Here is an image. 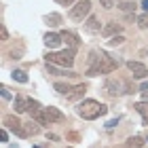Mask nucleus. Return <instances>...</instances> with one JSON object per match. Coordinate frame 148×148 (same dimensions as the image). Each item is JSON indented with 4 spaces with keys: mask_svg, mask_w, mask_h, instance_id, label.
I'll return each instance as SVG.
<instances>
[{
    "mask_svg": "<svg viewBox=\"0 0 148 148\" xmlns=\"http://www.w3.org/2000/svg\"><path fill=\"white\" fill-rule=\"evenodd\" d=\"M121 66L119 59H112L110 55H106L104 51H93L89 55V70H87V74L89 76H97V74H110L114 72Z\"/></svg>",
    "mask_w": 148,
    "mask_h": 148,
    "instance_id": "obj_1",
    "label": "nucleus"
},
{
    "mask_svg": "<svg viewBox=\"0 0 148 148\" xmlns=\"http://www.w3.org/2000/svg\"><path fill=\"white\" fill-rule=\"evenodd\" d=\"M106 110H108V108H106L104 104L95 102V99H85V102H80V106L76 108L78 116H83L85 121H95L99 116H104Z\"/></svg>",
    "mask_w": 148,
    "mask_h": 148,
    "instance_id": "obj_2",
    "label": "nucleus"
},
{
    "mask_svg": "<svg viewBox=\"0 0 148 148\" xmlns=\"http://www.w3.org/2000/svg\"><path fill=\"white\" fill-rule=\"evenodd\" d=\"M47 64H53V66H59V68H70L74 66V49L68 51H59V53H47Z\"/></svg>",
    "mask_w": 148,
    "mask_h": 148,
    "instance_id": "obj_3",
    "label": "nucleus"
},
{
    "mask_svg": "<svg viewBox=\"0 0 148 148\" xmlns=\"http://www.w3.org/2000/svg\"><path fill=\"white\" fill-rule=\"evenodd\" d=\"M2 123L9 127V129L13 131V133H17L19 138H28V131H25V127H23V123L19 121L15 114H6V116L2 119Z\"/></svg>",
    "mask_w": 148,
    "mask_h": 148,
    "instance_id": "obj_4",
    "label": "nucleus"
},
{
    "mask_svg": "<svg viewBox=\"0 0 148 148\" xmlns=\"http://www.w3.org/2000/svg\"><path fill=\"white\" fill-rule=\"evenodd\" d=\"M89 13H91V2H89V0H80L76 6H72L70 19H74V21H83L85 17H89Z\"/></svg>",
    "mask_w": 148,
    "mask_h": 148,
    "instance_id": "obj_5",
    "label": "nucleus"
},
{
    "mask_svg": "<svg viewBox=\"0 0 148 148\" xmlns=\"http://www.w3.org/2000/svg\"><path fill=\"white\" fill-rule=\"evenodd\" d=\"M127 68H129V72L136 78H146L148 76V68H146L142 62H127Z\"/></svg>",
    "mask_w": 148,
    "mask_h": 148,
    "instance_id": "obj_6",
    "label": "nucleus"
},
{
    "mask_svg": "<svg viewBox=\"0 0 148 148\" xmlns=\"http://www.w3.org/2000/svg\"><path fill=\"white\" fill-rule=\"evenodd\" d=\"M45 114H47V119H49V123H64V121H66L64 112L59 108H53V106H47Z\"/></svg>",
    "mask_w": 148,
    "mask_h": 148,
    "instance_id": "obj_7",
    "label": "nucleus"
},
{
    "mask_svg": "<svg viewBox=\"0 0 148 148\" xmlns=\"http://www.w3.org/2000/svg\"><path fill=\"white\" fill-rule=\"evenodd\" d=\"M62 42H64L62 34H55V32H49V34H45V45L49 47V49H57Z\"/></svg>",
    "mask_w": 148,
    "mask_h": 148,
    "instance_id": "obj_8",
    "label": "nucleus"
},
{
    "mask_svg": "<svg viewBox=\"0 0 148 148\" xmlns=\"http://www.w3.org/2000/svg\"><path fill=\"white\" fill-rule=\"evenodd\" d=\"M47 74H53V76H76L70 68L62 70V68H57V66H53V64H47Z\"/></svg>",
    "mask_w": 148,
    "mask_h": 148,
    "instance_id": "obj_9",
    "label": "nucleus"
},
{
    "mask_svg": "<svg viewBox=\"0 0 148 148\" xmlns=\"http://www.w3.org/2000/svg\"><path fill=\"white\" fill-rule=\"evenodd\" d=\"M62 38L66 40V45H70V47H72V49H76V47L80 45V40H78V34H76V32L64 30V32H62Z\"/></svg>",
    "mask_w": 148,
    "mask_h": 148,
    "instance_id": "obj_10",
    "label": "nucleus"
},
{
    "mask_svg": "<svg viewBox=\"0 0 148 148\" xmlns=\"http://www.w3.org/2000/svg\"><path fill=\"white\" fill-rule=\"evenodd\" d=\"M121 30H123V25H121V23H116V21H110L108 25H106V28L102 30L104 32V36H116V34H121Z\"/></svg>",
    "mask_w": 148,
    "mask_h": 148,
    "instance_id": "obj_11",
    "label": "nucleus"
},
{
    "mask_svg": "<svg viewBox=\"0 0 148 148\" xmlns=\"http://www.w3.org/2000/svg\"><path fill=\"white\" fill-rule=\"evenodd\" d=\"M85 28H87V32H91V34H95V32L102 30V28H99V19H97L95 15H89V17H87Z\"/></svg>",
    "mask_w": 148,
    "mask_h": 148,
    "instance_id": "obj_12",
    "label": "nucleus"
},
{
    "mask_svg": "<svg viewBox=\"0 0 148 148\" xmlns=\"http://www.w3.org/2000/svg\"><path fill=\"white\" fill-rule=\"evenodd\" d=\"M121 80H108V83H106V89H108V93L110 95H121V93H125L123 89H121Z\"/></svg>",
    "mask_w": 148,
    "mask_h": 148,
    "instance_id": "obj_13",
    "label": "nucleus"
},
{
    "mask_svg": "<svg viewBox=\"0 0 148 148\" xmlns=\"http://www.w3.org/2000/svg\"><path fill=\"white\" fill-rule=\"evenodd\" d=\"M138 112H140V116H142V121H144V125H148V102H138L136 106H133Z\"/></svg>",
    "mask_w": 148,
    "mask_h": 148,
    "instance_id": "obj_14",
    "label": "nucleus"
},
{
    "mask_svg": "<svg viewBox=\"0 0 148 148\" xmlns=\"http://www.w3.org/2000/svg\"><path fill=\"white\" fill-rule=\"evenodd\" d=\"M28 104H30V99L28 97H15V102H13V106H15V112H25L28 110Z\"/></svg>",
    "mask_w": 148,
    "mask_h": 148,
    "instance_id": "obj_15",
    "label": "nucleus"
},
{
    "mask_svg": "<svg viewBox=\"0 0 148 148\" xmlns=\"http://www.w3.org/2000/svg\"><path fill=\"white\" fill-rule=\"evenodd\" d=\"M85 91H87V87H85V85H76V87H72V91H70L68 99H70V102H74V99L83 97V93H85Z\"/></svg>",
    "mask_w": 148,
    "mask_h": 148,
    "instance_id": "obj_16",
    "label": "nucleus"
},
{
    "mask_svg": "<svg viewBox=\"0 0 148 148\" xmlns=\"http://www.w3.org/2000/svg\"><path fill=\"white\" fill-rule=\"evenodd\" d=\"M125 144H127V148H142V146H144L146 142H144V140L140 138V136H131V138L127 140Z\"/></svg>",
    "mask_w": 148,
    "mask_h": 148,
    "instance_id": "obj_17",
    "label": "nucleus"
},
{
    "mask_svg": "<svg viewBox=\"0 0 148 148\" xmlns=\"http://www.w3.org/2000/svg\"><path fill=\"white\" fill-rule=\"evenodd\" d=\"M45 21L49 23V25H53V28H55V25L62 23V15H57V13H49V15L45 17Z\"/></svg>",
    "mask_w": 148,
    "mask_h": 148,
    "instance_id": "obj_18",
    "label": "nucleus"
},
{
    "mask_svg": "<svg viewBox=\"0 0 148 148\" xmlns=\"http://www.w3.org/2000/svg\"><path fill=\"white\" fill-rule=\"evenodd\" d=\"M25 131H28V136H38V133H40V127L36 125V121H34V123L30 121V123H25Z\"/></svg>",
    "mask_w": 148,
    "mask_h": 148,
    "instance_id": "obj_19",
    "label": "nucleus"
},
{
    "mask_svg": "<svg viewBox=\"0 0 148 148\" xmlns=\"http://www.w3.org/2000/svg\"><path fill=\"white\" fill-rule=\"evenodd\" d=\"M55 91L68 97V95H70V91H72V87H70V85H64V83H55Z\"/></svg>",
    "mask_w": 148,
    "mask_h": 148,
    "instance_id": "obj_20",
    "label": "nucleus"
},
{
    "mask_svg": "<svg viewBox=\"0 0 148 148\" xmlns=\"http://www.w3.org/2000/svg\"><path fill=\"white\" fill-rule=\"evenodd\" d=\"M138 25H140L142 30H148V11H146V13H142V15L138 17Z\"/></svg>",
    "mask_w": 148,
    "mask_h": 148,
    "instance_id": "obj_21",
    "label": "nucleus"
},
{
    "mask_svg": "<svg viewBox=\"0 0 148 148\" xmlns=\"http://www.w3.org/2000/svg\"><path fill=\"white\" fill-rule=\"evenodd\" d=\"M13 78H15L17 83H28V76H25V72H21V70H15V72H13Z\"/></svg>",
    "mask_w": 148,
    "mask_h": 148,
    "instance_id": "obj_22",
    "label": "nucleus"
},
{
    "mask_svg": "<svg viewBox=\"0 0 148 148\" xmlns=\"http://www.w3.org/2000/svg\"><path fill=\"white\" fill-rule=\"evenodd\" d=\"M121 42H125V38L121 36V34H116V36H112V38L108 40V45H110V47H116V45H121Z\"/></svg>",
    "mask_w": 148,
    "mask_h": 148,
    "instance_id": "obj_23",
    "label": "nucleus"
},
{
    "mask_svg": "<svg viewBox=\"0 0 148 148\" xmlns=\"http://www.w3.org/2000/svg\"><path fill=\"white\" fill-rule=\"evenodd\" d=\"M136 6L138 4H133V2H121L119 9H123V11H136Z\"/></svg>",
    "mask_w": 148,
    "mask_h": 148,
    "instance_id": "obj_24",
    "label": "nucleus"
},
{
    "mask_svg": "<svg viewBox=\"0 0 148 148\" xmlns=\"http://www.w3.org/2000/svg\"><path fill=\"white\" fill-rule=\"evenodd\" d=\"M99 4H102L104 9H112V6H114V0H99Z\"/></svg>",
    "mask_w": 148,
    "mask_h": 148,
    "instance_id": "obj_25",
    "label": "nucleus"
},
{
    "mask_svg": "<svg viewBox=\"0 0 148 148\" xmlns=\"http://www.w3.org/2000/svg\"><path fill=\"white\" fill-rule=\"evenodd\" d=\"M57 4H64V6H70L72 2H76V0H55Z\"/></svg>",
    "mask_w": 148,
    "mask_h": 148,
    "instance_id": "obj_26",
    "label": "nucleus"
},
{
    "mask_svg": "<svg viewBox=\"0 0 148 148\" xmlns=\"http://www.w3.org/2000/svg\"><path fill=\"white\" fill-rule=\"evenodd\" d=\"M0 140H2V142H6V140H9V133H6V129H0Z\"/></svg>",
    "mask_w": 148,
    "mask_h": 148,
    "instance_id": "obj_27",
    "label": "nucleus"
},
{
    "mask_svg": "<svg viewBox=\"0 0 148 148\" xmlns=\"http://www.w3.org/2000/svg\"><path fill=\"white\" fill-rule=\"evenodd\" d=\"M0 91H2V99H11V93L6 91V87H2V89H0Z\"/></svg>",
    "mask_w": 148,
    "mask_h": 148,
    "instance_id": "obj_28",
    "label": "nucleus"
},
{
    "mask_svg": "<svg viewBox=\"0 0 148 148\" xmlns=\"http://www.w3.org/2000/svg\"><path fill=\"white\" fill-rule=\"evenodd\" d=\"M116 125H119V119H114V121H110L106 127H108V129H112V127H116Z\"/></svg>",
    "mask_w": 148,
    "mask_h": 148,
    "instance_id": "obj_29",
    "label": "nucleus"
},
{
    "mask_svg": "<svg viewBox=\"0 0 148 148\" xmlns=\"http://www.w3.org/2000/svg\"><path fill=\"white\" fill-rule=\"evenodd\" d=\"M0 34H2V40H6V38H9V32H6V28H2V30H0Z\"/></svg>",
    "mask_w": 148,
    "mask_h": 148,
    "instance_id": "obj_30",
    "label": "nucleus"
},
{
    "mask_svg": "<svg viewBox=\"0 0 148 148\" xmlns=\"http://www.w3.org/2000/svg\"><path fill=\"white\" fill-rule=\"evenodd\" d=\"M47 138H49V140H53V142H57V140H59V138L55 136V133H47Z\"/></svg>",
    "mask_w": 148,
    "mask_h": 148,
    "instance_id": "obj_31",
    "label": "nucleus"
},
{
    "mask_svg": "<svg viewBox=\"0 0 148 148\" xmlns=\"http://www.w3.org/2000/svg\"><path fill=\"white\" fill-rule=\"evenodd\" d=\"M140 89H142V91H148V80H146V83H144L142 87H140Z\"/></svg>",
    "mask_w": 148,
    "mask_h": 148,
    "instance_id": "obj_32",
    "label": "nucleus"
},
{
    "mask_svg": "<svg viewBox=\"0 0 148 148\" xmlns=\"http://www.w3.org/2000/svg\"><path fill=\"white\" fill-rule=\"evenodd\" d=\"M142 6H144V9L148 11V0H142Z\"/></svg>",
    "mask_w": 148,
    "mask_h": 148,
    "instance_id": "obj_33",
    "label": "nucleus"
},
{
    "mask_svg": "<svg viewBox=\"0 0 148 148\" xmlns=\"http://www.w3.org/2000/svg\"><path fill=\"white\" fill-rule=\"evenodd\" d=\"M119 2H121V0H119Z\"/></svg>",
    "mask_w": 148,
    "mask_h": 148,
    "instance_id": "obj_34",
    "label": "nucleus"
}]
</instances>
